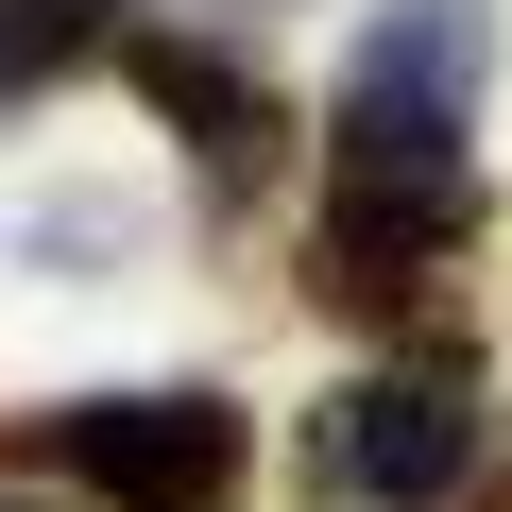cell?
Returning <instances> with one entry per match:
<instances>
[{
	"mask_svg": "<svg viewBox=\"0 0 512 512\" xmlns=\"http://www.w3.org/2000/svg\"><path fill=\"white\" fill-rule=\"evenodd\" d=\"M478 239V154L461 137H410V120H342V171H325V308H410L427 256Z\"/></svg>",
	"mask_w": 512,
	"mask_h": 512,
	"instance_id": "obj_1",
	"label": "cell"
},
{
	"mask_svg": "<svg viewBox=\"0 0 512 512\" xmlns=\"http://www.w3.org/2000/svg\"><path fill=\"white\" fill-rule=\"evenodd\" d=\"M239 461H256V427L222 393H86L69 410V478L103 512H222Z\"/></svg>",
	"mask_w": 512,
	"mask_h": 512,
	"instance_id": "obj_2",
	"label": "cell"
},
{
	"mask_svg": "<svg viewBox=\"0 0 512 512\" xmlns=\"http://www.w3.org/2000/svg\"><path fill=\"white\" fill-rule=\"evenodd\" d=\"M461 461H478V393H461V376H359V393L325 410V478L376 495V512H427Z\"/></svg>",
	"mask_w": 512,
	"mask_h": 512,
	"instance_id": "obj_3",
	"label": "cell"
},
{
	"mask_svg": "<svg viewBox=\"0 0 512 512\" xmlns=\"http://www.w3.org/2000/svg\"><path fill=\"white\" fill-rule=\"evenodd\" d=\"M342 120L461 137V120H478V0H376V35H359V69H342Z\"/></svg>",
	"mask_w": 512,
	"mask_h": 512,
	"instance_id": "obj_4",
	"label": "cell"
},
{
	"mask_svg": "<svg viewBox=\"0 0 512 512\" xmlns=\"http://www.w3.org/2000/svg\"><path fill=\"white\" fill-rule=\"evenodd\" d=\"M120 69H137V103L205 154V188H256V171H274V137H291V120H274V86H256L239 52H205V35H137Z\"/></svg>",
	"mask_w": 512,
	"mask_h": 512,
	"instance_id": "obj_5",
	"label": "cell"
},
{
	"mask_svg": "<svg viewBox=\"0 0 512 512\" xmlns=\"http://www.w3.org/2000/svg\"><path fill=\"white\" fill-rule=\"evenodd\" d=\"M103 18H120V0H35V18H0V86H52Z\"/></svg>",
	"mask_w": 512,
	"mask_h": 512,
	"instance_id": "obj_6",
	"label": "cell"
},
{
	"mask_svg": "<svg viewBox=\"0 0 512 512\" xmlns=\"http://www.w3.org/2000/svg\"><path fill=\"white\" fill-rule=\"evenodd\" d=\"M0 512H18V495H0Z\"/></svg>",
	"mask_w": 512,
	"mask_h": 512,
	"instance_id": "obj_7",
	"label": "cell"
}]
</instances>
